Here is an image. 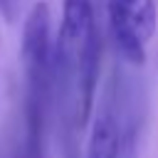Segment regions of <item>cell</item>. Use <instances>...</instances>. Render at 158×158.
<instances>
[{"mask_svg":"<svg viewBox=\"0 0 158 158\" xmlns=\"http://www.w3.org/2000/svg\"><path fill=\"white\" fill-rule=\"evenodd\" d=\"M109 30L118 54L141 67L148 57V42L153 40L158 12L153 0H109Z\"/></svg>","mask_w":158,"mask_h":158,"instance_id":"obj_2","label":"cell"},{"mask_svg":"<svg viewBox=\"0 0 158 158\" xmlns=\"http://www.w3.org/2000/svg\"><path fill=\"white\" fill-rule=\"evenodd\" d=\"M2 2H7V0H2Z\"/></svg>","mask_w":158,"mask_h":158,"instance_id":"obj_7","label":"cell"},{"mask_svg":"<svg viewBox=\"0 0 158 158\" xmlns=\"http://www.w3.org/2000/svg\"><path fill=\"white\" fill-rule=\"evenodd\" d=\"M121 136H123V128L116 116V109L111 104H104L96 111L91 131H89L86 158H118Z\"/></svg>","mask_w":158,"mask_h":158,"instance_id":"obj_4","label":"cell"},{"mask_svg":"<svg viewBox=\"0 0 158 158\" xmlns=\"http://www.w3.org/2000/svg\"><path fill=\"white\" fill-rule=\"evenodd\" d=\"M118 158H138V143H136V131L128 126L123 128L121 146H118Z\"/></svg>","mask_w":158,"mask_h":158,"instance_id":"obj_6","label":"cell"},{"mask_svg":"<svg viewBox=\"0 0 158 158\" xmlns=\"http://www.w3.org/2000/svg\"><path fill=\"white\" fill-rule=\"evenodd\" d=\"M96 30L94 20V0H62V22L54 37L57 52V72H72L77 54L81 52L86 37Z\"/></svg>","mask_w":158,"mask_h":158,"instance_id":"obj_3","label":"cell"},{"mask_svg":"<svg viewBox=\"0 0 158 158\" xmlns=\"http://www.w3.org/2000/svg\"><path fill=\"white\" fill-rule=\"evenodd\" d=\"M42 133L37 128H25V141L17 158H42Z\"/></svg>","mask_w":158,"mask_h":158,"instance_id":"obj_5","label":"cell"},{"mask_svg":"<svg viewBox=\"0 0 158 158\" xmlns=\"http://www.w3.org/2000/svg\"><path fill=\"white\" fill-rule=\"evenodd\" d=\"M20 57L25 69V123L44 126L57 77L52 12L47 2H35L25 17Z\"/></svg>","mask_w":158,"mask_h":158,"instance_id":"obj_1","label":"cell"}]
</instances>
